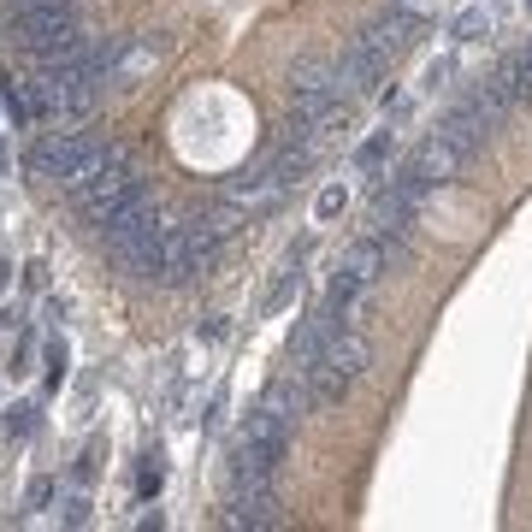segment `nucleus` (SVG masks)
Wrapping results in <instances>:
<instances>
[{
	"mask_svg": "<svg viewBox=\"0 0 532 532\" xmlns=\"http://www.w3.org/2000/svg\"><path fill=\"white\" fill-rule=\"evenodd\" d=\"M343 207H349V190H343V184H332V190H320V207H314V219H320V225H332Z\"/></svg>",
	"mask_w": 532,
	"mask_h": 532,
	"instance_id": "15",
	"label": "nucleus"
},
{
	"mask_svg": "<svg viewBox=\"0 0 532 532\" xmlns=\"http://www.w3.org/2000/svg\"><path fill=\"white\" fill-rule=\"evenodd\" d=\"M42 320H48V326H60V320H66V302H60V296H48V302H42Z\"/></svg>",
	"mask_w": 532,
	"mask_h": 532,
	"instance_id": "21",
	"label": "nucleus"
},
{
	"mask_svg": "<svg viewBox=\"0 0 532 532\" xmlns=\"http://www.w3.org/2000/svg\"><path fill=\"white\" fill-rule=\"evenodd\" d=\"M36 414H42L36 402H12V408H6V438H12V444H24V438L36 432Z\"/></svg>",
	"mask_w": 532,
	"mask_h": 532,
	"instance_id": "10",
	"label": "nucleus"
},
{
	"mask_svg": "<svg viewBox=\"0 0 532 532\" xmlns=\"http://www.w3.org/2000/svg\"><path fill=\"white\" fill-rule=\"evenodd\" d=\"M89 509H95V503H89V491H83V485L60 497V521H66V527H89Z\"/></svg>",
	"mask_w": 532,
	"mask_h": 532,
	"instance_id": "13",
	"label": "nucleus"
},
{
	"mask_svg": "<svg viewBox=\"0 0 532 532\" xmlns=\"http://www.w3.org/2000/svg\"><path fill=\"white\" fill-rule=\"evenodd\" d=\"M450 71H456V60H432V66H426V89H432V95H438V89H444V77H450Z\"/></svg>",
	"mask_w": 532,
	"mask_h": 532,
	"instance_id": "18",
	"label": "nucleus"
},
{
	"mask_svg": "<svg viewBox=\"0 0 532 532\" xmlns=\"http://www.w3.org/2000/svg\"><path fill=\"white\" fill-rule=\"evenodd\" d=\"M521 6H527V12H532V0H521Z\"/></svg>",
	"mask_w": 532,
	"mask_h": 532,
	"instance_id": "24",
	"label": "nucleus"
},
{
	"mask_svg": "<svg viewBox=\"0 0 532 532\" xmlns=\"http://www.w3.org/2000/svg\"><path fill=\"white\" fill-rule=\"evenodd\" d=\"M290 456V444H261V438H237L231 450V485H272L278 467Z\"/></svg>",
	"mask_w": 532,
	"mask_h": 532,
	"instance_id": "7",
	"label": "nucleus"
},
{
	"mask_svg": "<svg viewBox=\"0 0 532 532\" xmlns=\"http://www.w3.org/2000/svg\"><path fill=\"white\" fill-rule=\"evenodd\" d=\"M296 290H302V266L290 261V266H284V278H278V284H272V290H266L261 314H278V308H284V302H296Z\"/></svg>",
	"mask_w": 532,
	"mask_h": 532,
	"instance_id": "9",
	"label": "nucleus"
},
{
	"mask_svg": "<svg viewBox=\"0 0 532 532\" xmlns=\"http://www.w3.org/2000/svg\"><path fill=\"white\" fill-rule=\"evenodd\" d=\"M491 125H503V119L485 107V95H479V89H467L462 101H456V107L438 119V131H432V136H438V142H450V148L462 154V166H467V160L479 154V142L491 136Z\"/></svg>",
	"mask_w": 532,
	"mask_h": 532,
	"instance_id": "5",
	"label": "nucleus"
},
{
	"mask_svg": "<svg viewBox=\"0 0 532 532\" xmlns=\"http://www.w3.org/2000/svg\"><path fill=\"white\" fill-rule=\"evenodd\" d=\"M66 367H71V355H66V343L54 337V343L42 349V379H48V391H60V385H66Z\"/></svg>",
	"mask_w": 532,
	"mask_h": 532,
	"instance_id": "11",
	"label": "nucleus"
},
{
	"mask_svg": "<svg viewBox=\"0 0 532 532\" xmlns=\"http://www.w3.org/2000/svg\"><path fill=\"white\" fill-rule=\"evenodd\" d=\"M24 284H30V290H42V284H48V266L30 261V266H24Z\"/></svg>",
	"mask_w": 532,
	"mask_h": 532,
	"instance_id": "22",
	"label": "nucleus"
},
{
	"mask_svg": "<svg viewBox=\"0 0 532 532\" xmlns=\"http://www.w3.org/2000/svg\"><path fill=\"white\" fill-rule=\"evenodd\" d=\"M95 473H101V444H89V450L77 456V467H71V479H77V485H89Z\"/></svg>",
	"mask_w": 532,
	"mask_h": 532,
	"instance_id": "16",
	"label": "nucleus"
},
{
	"mask_svg": "<svg viewBox=\"0 0 532 532\" xmlns=\"http://www.w3.org/2000/svg\"><path fill=\"white\" fill-rule=\"evenodd\" d=\"M113 154V142H95V136L83 131H42L30 142V154H24V166H30V178L36 184H83L101 160Z\"/></svg>",
	"mask_w": 532,
	"mask_h": 532,
	"instance_id": "3",
	"label": "nucleus"
},
{
	"mask_svg": "<svg viewBox=\"0 0 532 532\" xmlns=\"http://www.w3.org/2000/svg\"><path fill=\"white\" fill-rule=\"evenodd\" d=\"M30 349H36V343H30V332L18 337V343H12V373H24V361H30Z\"/></svg>",
	"mask_w": 532,
	"mask_h": 532,
	"instance_id": "20",
	"label": "nucleus"
},
{
	"mask_svg": "<svg viewBox=\"0 0 532 532\" xmlns=\"http://www.w3.org/2000/svg\"><path fill=\"white\" fill-rule=\"evenodd\" d=\"M66 196H71V207H77V219L95 225V231H101L119 207H131V201L142 196V172H136V160L125 154V142H113V154H107L83 184H71Z\"/></svg>",
	"mask_w": 532,
	"mask_h": 532,
	"instance_id": "2",
	"label": "nucleus"
},
{
	"mask_svg": "<svg viewBox=\"0 0 532 532\" xmlns=\"http://www.w3.org/2000/svg\"><path fill=\"white\" fill-rule=\"evenodd\" d=\"M367 337L355 332V326H343V332L302 367L308 373V391H314V408H332V402H343L349 391H355V379H361V367H367Z\"/></svg>",
	"mask_w": 532,
	"mask_h": 532,
	"instance_id": "4",
	"label": "nucleus"
},
{
	"mask_svg": "<svg viewBox=\"0 0 532 532\" xmlns=\"http://www.w3.org/2000/svg\"><path fill=\"white\" fill-rule=\"evenodd\" d=\"M160 485H166V462H160V456H148V462L136 467V497H142V503H154V497H160Z\"/></svg>",
	"mask_w": 532,
	"mask_h": 532,
	"instance_id": "12",
	"label": "nucleus"
},
{
	"mask_svg": "<svg viewBox=\"0 0 532 532\" xmlns=\"http://www.w3.org/2000/svg\"><path fill=\"white\" fill-rule=\"evenodd\" d=\"M54 497H60V485H54V479H30V497H24V503H30V509H48Z\"/></svg>",
	"mask_w": 532,
	"mask_h": 532,
	"instance_id": "17",
	"label": "nucleus"
},
{
	"mask_svg": "<svg viewBox=\"0 0 532 532\" xmlns=\"http://www.w3.org/2000/svg\"><path fill=\"white\" fill-rule=\"evenodd\" d=\"M391 154H397V131H373L349 154V172H355V178H379V172L391 166Z\"/></svg>",
	"mask_w": 532,
	"mask_h": 532,
	"instance_id": "8",
	"label": "nucleus"
},
{
	"mask_svg": "<svg viewBox=\"0 0 532 532\" xmlns=\"http://www.w3.org/2000/svg\"><path fill=\"white\" fill-rule=\"evenodd\" d=\"M219 527H231V532H266V527H278V497H272V485H231Z\"/></svg>",
	"mask_w": 532,
	"mask_h": 532,
	"instance_id": "6",
	"label": "nucleus"
},
{
	"mask_svg": "<svg viewBox=\"0 0 532 532\" xmlns=\"http://www.w3.org/2000/svg\"><path fill=\"white\" fill-rule=\"evenodd\" d=\"M485 30H491V18H485V6H467L462 18H456V30H450V36H456V42H479Z\"/></svg>",
	"mask_w": 532,
	"mask_h": 532,
	"instance_id": "14",
	"label": "nucleus"
},
{
	"mask_svg": "<svg viewBox=\"0 0 532 532\" xmlns=\"http://www.w3.org/2000/svg\"><path fill=\"white\" fill-rule=\"evenodd\" d=\"M225 332H231V326H225V314H213L207 326H196V337H201V343H225Z\"/></svg>",
	"mask_w": 532,
	"mask_h": 532,
	"instance_id": "19",
	"label": "nucleus"
},
{
	"mask_svg": "<svg viewBox=\"0 0 532 532\" xmlns=\"http://www.w3.org/2000/svg\"><path fill=\"white\" fill-rule=\"evenodd\" d=\"M6 290H12V266L0 261V296H6Z\"/></svg>",
	"mask_w": 532,
	"mask_h": 532,
	"instance_id": "23",
	"label": "nucleus"
},
{
	"mask_svg": "<svg viewBox=\"0 0 532 532\" xmlns=\"http://www.w3.org/2000/svg\"><path fill=\"white\" fill-rule=\"evenodd\" d=\"M166 237H172V225L160 219V207H154L148 190L101 225L107 255L125 266L131 278H142V284H160V278H166Z\"/></svg>",
	"mask_w": 532,
	"mask_h": 532,
	"instance_id": "1",
	"label": "nucleus"
}]
</instances>
